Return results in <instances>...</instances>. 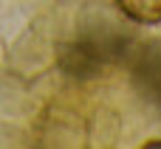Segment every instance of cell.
<instances>
[{
  "label": "cell",
  "instance_id": "1",
  "mask_svg": "<svg viewBox=\"0 0 161 149\" xmlns=\"http://www.w3.org/2000/svg\"><path fill=\"white\" fill-rule=\"evenodd\" d=\"M119 11L139 25H158L161 23V0H116Z\"/></svg>",
  "mask_w": 161,
  "mask_h": 149
}]
</instances>
